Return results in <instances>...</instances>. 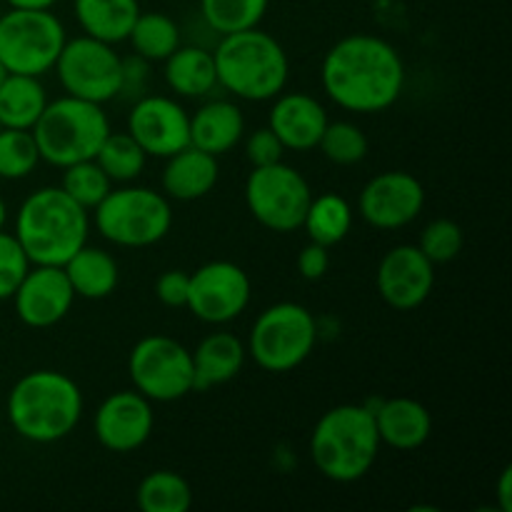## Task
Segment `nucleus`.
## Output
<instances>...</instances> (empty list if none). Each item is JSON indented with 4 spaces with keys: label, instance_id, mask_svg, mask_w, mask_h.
<instances>
[{
    "label": "nucleus",
    "instance_id": "1",
    "mask_svg": "<svg viewBox=\"0 0 512 512\" xmlns=\"http://www.w3.org/2000/svg\"><path fill=\"white\" fill-rule=\"evenodd\" d=\"M320 85L348 113H383L398 103L405 90L403 55L380 35H345L325 53Z\"/></svg>",
    "mask_w": 512,
    "mask_h": 512
},
{
    "label": "nucleus",
    "instance_id": "2",
    "mask_svg": "<svg viewBox=\"0 0 512 512\" xmlns=\"http://www.w3.org/2000/svg\"><path fill=\"white\" fill-rule=\"evenodd\" d=\"M93 223L60 185L33 190L15 213V240L30 265H65L85 243Z\"/></svg>",
    "mask_w": 512,
    "mask_h": 512
},
{
    "label": "nucleus",
    "instance_id": "3",
    "mask_svg": "<svg viewBox=\"0 0 512 512\" xmlns=\"http://www.w3.org/2000/svg\"><path fill=\"white\" fill-rule=\"evenodd\" d=\"M83 408L80 385L60 370H33L8 393L10 425L35 445H53L73 435Z\"/></svg>",
    "mask_w": 512,
    "mask_h": 512
},
{
    "label": "nucleus",
    "instance_id": "4",
    "mask_svg": "<svg viewBox=\"0 0 512 512\" xmlns=\"http://www.w3.org/2000/svg\"><path fill=\"white\" fill-rule=\"evenodd\" d=\"M380 443L368 405L343 403L325 410L310 433V458L325 480L358 483L378 463Z\"/></svg>",
    "mask_w": 512,
    "mask_h": 512
},
{
    "label": "nucleus",
    "instance_id": "5",
    "mask_svg": "<svg viewBox=\"0 0 512 512\" xmlns=\"http://www.w3.org/2000/svg\"><path fill=\"white\" fill-rule=\"evenodd\" d=\"M218 85L238 100L265 103L278 98L290 78V58L283 45L258 28L220 35L213 48Z\"/></svg>",
    "mask_w": 512,
    "mask_h": 512
},
{
    "label": "nucleus",
    "instance_id": "6",
    "mask_svg": "<svg viewBox=\"0 0 512 512\" xmlns=\"http://www.w3.org/2000/svg\"><path fill=\"white\" fill-rule=\"evenodd\" d=\"M110 130L113 128L103 105L63 95L48 100L30 133L38 145L40 160L63 170L80 160L95 158Z\"/></svg>",
    "mask_w": 512,
    "mask_h": 512
},
{
    "label": "nucleus",
    "instance_id": "7",
    "mask_svg": "<svg viewBox=\"0 0 512 512\" xmlns=\"http://www.w3.org/2000/svg\"><path fill=\"white\" fill-rule=\"evenodd\" d=\"M90 223L118 248H150L173 228V205L160 190L125 183L95 205Z\"/></svg>",
    "mask_w": 512,
    "mask_h": 512
},
{
    "label": "nucleus",
    "instance_id": "8",
    "mask_svg": "<svg viewBox=\"0 0 512 512\" xmlns=\"http://www.w3.org/2000/svg\"><path fill=\"white\" fill-rule=\"evenodd\" d=\"M318 333L315 315L305 305L285 300L255 318L245 350L265 373H290L313 355Z\"/></svg>",
    "mask_w": 512,
    "mask_h": 512
},
{
    "label": "nucleus",
    "instance_id": "9",
    "mask_svg": "<svg viewBox=\"0 0 512 512\" xmlns=\"http://www.w3.org/2000/svg\"><path fill=\"white\" fill-rule=\"evenodd\" d=\"M68 33L53 10L10 8L0 15V63L8 73H50L63 50Z\"/></svg>",
    "mask_w": 512,
    "mask_h": 512
},
{
    "label": "nucleus",
    "instance_id": "10",
    "mask_svg": "<svg viewBox=\"0 0 512 512\" xmlns=\"http://www.w3.org/2000/svg\"><path fill=\"white\" fill-rule=\"evenodd\" d=\"M128 373L133 388L150 403H175L195 393L193 355L168 335L140 338L130 350Z\"/></svg>",
    "mask_w": 512,
    "mask_h": 512
},
{
    "label": "nucleus",
    "instance_id": "11",
    "mask_svg": "<svg viewBox=\"0 0 512 512\" xmlns=\"http://www.w3.org/2000/svg\"><path fill=\"white\" fill-rule=\"evenodd\" d=\"M313 190L305 175L288 163L253 168L245 180V205L263 228L273 233H293L303 225Z\"/></svg>",
    "mask_w": 512,
    "mask_h": 512
},
{
    "label": "nucleus",
    "instance_id": "12",
    "mask_svg": "<svg viewBox=\"0 0 512 512\" xmlns=\"http://www.w3.org/2000/svg\"><path fill=\"white\" fill-rule=\"evenodd\" d=\"M53 70L65 95L105 105L120 95L123 55L115 50V45L90 35H78L65 40Z\"/></svg>",
    "mask_w": 512,
    "mask_h": 512
},
{
    "label": "nucleus",
    "instance_id": "13",
    "mask_svg": "<svg viewBox=\"0 0 512 512\" xmlns=\"http://www.w3.org/2000/svg\"><path fill=\"white\" fill-rule=\"evenodd\" d=\"M253 285L233 260H210L190 273L185 308L208 325H228L248 310Z\"/></svg>",
    "mask_w": 512,
    "mask_h": 512
},
{
    "label": "nucleus",
    "instance_id": "14",
    "mask_svg": "<svg viewBox=\"0 0 512 512\" xmlns=\"http://www.w3.org/2000/svg\"><path fill=\"white\" fill-rule=\"evenodd\" d=\"M425 188L408 170H385L370 178L358 195L360 218L375 230H400L420 218Z\"/></svg>",
    "mask_w": 512,
    "mask_h": 512
},
{
    "label": "nucleus",
    "instance_id": "15",
    "mask_svg": "<svg viewBox=\"0 0 512 512\" xmlns=\"http://www.w3.org/2000/svg\"><path fill=\"white\" fill-rule=\"evenodd\" d=\"M128 133L148 158H170L190 145V113L168 95H143L128 113Z\"/></svg>",
    "mask_w": 512,
    "mask_h": 512
},
{
    "label": "nucleus",
    "instance_id": "16",
    "mask_svg": "<svg viewBox=\"0 0 512 512\" xmlns=\"http://www.w3.org/2000/svg\"><path fill=\"white\" fill-rule=\"evenodd\" d=\"M153 428V403L135 388L108 395L93 415L95 440L110 453H135L148 443Z\"/></svg>",
    "mask_w": 512,
    "mask_h": 512
},
{
    "label": "nucleus",
    "instance_id": "17",
    "mask_svg": "<svg viewBox=\"0 0 512 512\" xmlns=\"http://www.w3.org/2000/svg\"><path fill=\"white\" fill-rule=\"evenodd\" d=\"M375 285L393 310L408 313L420 308L435 288V265L418 245H395L383 255L375 273Z\"/></svg>",
    "mask_w": 512,
    "mask_h": 512
},
{
    "label": "nucleus",
    "instance_id": "18",
    "mask_svg": "<svg viewBox=\"0 0 512 512\" xmlns=\"http://www.w3.org/2000/svg\"><path fill=\"white\" fill-rule=\"evenodd\" d=\"M10 300L20 323L45 330L58 325L73 310L75 293L63 265H30Z\"/></svg>",
    "mask_w": 512,
    "mask_h": 512
},
{
    "label": "nucleus",
    "instance_id": "19",
    "mask_svg": "<svg viewBox=\"0 0 512 512\" xmlns=\"http://www.w3.org/2000/svg\"><path fill=\"white\" fill-rule=\"evenodd\" d=\"M328 123V110L310 93H298V90L285 93L283 90L278 98H273L268 125L285 145V150L308 153L318 148L320 135Z\"/></svg>",
    "mask_w": 512,
    "mask_h": 512
},
{
    "label": "nucleus",
    "instance_id": "20",
    "mask_svg": "<svg viewBox=\"0 0 512 512\" xmlns=\"http://www.w3.org/2000/svg\"><path fill=\"white\" fill-rule=\"evenodd\" d=\"M375 418L380 443L410 453L423 448L433 435V415L420 400L413 398H375L365 403Z\"/></svg>",
    "mask_w": 512,
    "mask_h": 512
},
{
    "label": "nucleus",
    "instance_id": "21",
    "mask_svg": "<svg viewBox=\"0 0 512 512\" xmlns=\"http://www.w3.org/2000/svg\"><path fill=\"white\" fill-rule=\"evenodd\" d=\"M245 138V115L235 100L210 98L190 113V145L205 153L220 155L230 153Z\"/></svg>",
    "mask_w": 512,
    "mask_h": 512
},
{
    "label": "nucleus",
    "instance_id": "22",
    "mask_svg": "<svg viewBox=\"0 0 512 512\" xmlns=\"http://www.w3.org/2000/svg\"><path fill=\"white\" fill-rule=\"evenodd\" d=\"M220 165L218 158L205 150L188 145V148L178 150L170 158H165L163 175H160V185H163L165 198L180 200V203H190V200H200L218 185Z\"/></svg>",
    "mask_w": 512,
    "mask_h": 512
},
{
    "label": "nucleus",
    "instance_id": "23",
    "mask_svg": "<svg viewBox=\"0 0 512 512\" xmlns=\"http://www.w3.org/2000/svg\"><path fill=\"white\" fill-rule=\"evenodd\" d=\"M163 78L165 85L178 98H208V95H213L215 88H220L213 48L198 43H180L163 60Z\"/></svg>",
    "mask_w": 512,
    "mask_h": 512
},
{
    "label": "nucleus",
    "instance_id": "24",
    "mask_svg": "<svg viewBox=\"0 0 512 512\" xmlns=\"http://www.w3.org/2000/svg\"><path fill=\"white\" fill-rule=\"evenodd\" d=\"M190 355H193L195 393H203V390L218 388L238 378L248 350L238 335L220 330V333L205 335L198 348L190 350Z\"/></svg>",
    "mask_w": 512,
    "mask_h": 512
},
{
    "label": "nucleus",
    "instance_id": "25",
    "mask_svg": "<svg viewBox=\"0 0 512 512\" xmlns=\"http://www.w3.org/2000/svg\"><path fill=\"white\" fill-rule=\"evenodd\" d=\"M75 298L105 300L115 293L120 283V268L113 253L98 245L85 243L68 263L63 265Z\"/></svg>",
    "mask_w": 512,
    "mask_h": 512
},
{
    "label": "nucleus",
    "instance_id": "26",
    "mask_svg": "<svg viewBox=\"0 0 512 512\" xmlns=\"http://www.w3.org/2000/svg\"><path fill=\"white\" fill-rule=\"evenodd\" d=\"M73 13L83 35L118 45L138 20L140 0H73Z\"/></svg>",
    "mask_w": 512,
    "mask_h": 512
},
{
    "label": "nucleus",
    "instance_id": "27",
    "mask_svg": "<svg viewBox=\"0 0 512 512\" xmlns=\"http://www.w3.org/2000/svg\"><path fill=\"white\" fill-rule=\"evenodd\" d=\"M48 105V93L35 75L8 73L0 83V128L30 130Z\"/></svg>",
    "mask_w": 512,
    "mask_h": 512
},
{
    "label": "nucleus",
    "instance_id": "28",
    "mask_svg": "<svg viewBox=\"0 0 512 512\" xmlns=\"http://www.w3.org/2000/svg\"><path fill=\"white\" fill-rule=\"evenodd\" d=\"M353 220V205L343 195L323 193L313 195L300 228L305 230L308 240H313V243L325 245V248H335V245L343 243L350 235Z\"/></svg>",
    "mask_w": 512,
    "mask_h": 512
},
{
    "label": "nucleus",
    "instance_id": "29",
    "mask_svg": "<svg viewBox=\"0 0 512 512\" xmlns=\"http://www.w3.org/2000/svg\"><path fill=\"white\" fill-rule=\"evenodd\" d=\"M128 43L133 45V53L148 63H163L183 43V33L170 15L158 13V10H153V13L140 10L138 20L128 35Z\"/></svg>",
    "mask_w": 512,
    "mask_h": 512
},
{
    "label": "nucleus",
    "instance_id": "30",
    "mask_svg": "<svg viewBox=\"0 0 512 512\" xmlns=\"http://www.w3.org/2000/svg\"><path fill=\"white\" fill-rule=\"evenodd\" d=\"M135 500L143 512H188L193 488L175 470H153L140 480Z\"/></svg>",
    "mask_w": 512,
    "mask_h": 512
},
{
    "label": "nucleus",
    "instance_id": "31",
    "mask_svg": "<svg viewBox=\"0 0 512 512\" xmlns=\"http://www.w3.org/2000/svg\"><path fill=\"white\" fill-rule=\"evenodd\" d=\"M268 8L270 0H200V20L220 38L258 28Z\"/></svg>",
    "mask_w": 512,
    "mask_h": 512
},
{
    "label": "nucleus",
    "instance_id": "32",
    "mask_svg": "<svg viewBox=\"0 0 512 512\" xmlns=\"http://www.w3.org/2000/svg\"><path fill=\"white\" fill-rule=\"evenodd\" d=\"M95 163L105 170L113 183H133L143 175L145 163H148V155L145 150L135 143L133 135L128 130L123 133H115L110 130L108 138L103 140L100 150L95 153Z\"/></svg>",
    "mask_w": 512,
    "mask_h": 512
},
{
    "label": "nucleus",
    "instance_id": "33",
    "mask_svg": "<svg viewBox=\"0 0 512 512\" xmlns=\"http://www.w3.org/2000/svg\"><path fill=\"white\" fill-rule=\"evenodd\" d=\"M325 160L335 165H358L368 158L370 140L360 125L350 120H330L318 143Z\"/></svg>",
    "mask_w": 512,
    "mask_h": 512
},
{
    "label": "nucleus",
    "instance_id": "34",
    "mask_svg": "<svg viewBox=\"0 0 512 512\" xmlns=\"http://www.w3.org/2000/svg\"><path fill=\"white\" fill-rule=\"evenodd\" d=\"M60 188H63L75 203L83 205L88 213H93L95 205L113 190V180H110L108 175H105V170L95 163V158H90L63 168Z\"/></svg>",
    "mask_w": 512,
    "mask_h": 512
},
{
    "label": "nucleus",
    "instance_id": "35",
    "mask_svg": "<svg viewBox=\"0 0 512 512\" xmlns=\"http://www.w3.org/2000/svg\"><path fill=\"white\" fill-rule=\"evenodd\" d=\"M40 153L30 130L0 128V178L23 180L38 168Z\"/></svg>",
    "mask_w": 512,
    "mask_h": 512
},
{
    "label": "nucleus",
    "instance_id": "36",
    "mask_svg": "<svg viewBox=\"0 0 512 512\" xmlns=\"http://www.w3.org/2000/svg\"><path fill=\"white\" fill-rule=\"evenodd\" d=\"M465 235L455 220L450 218H438L433 223L425 225L423 235H420L418 248L423 250L425 258L433 265H445L450 260H455L463 250Z\"/></svg>",
    "mask_w": 512,
    "mask_h": 512
},
{
    "label": "nucleus",
    "instance_id": "37",
    "mask_svg": "<svg viewBox=\"0 0 512 512\" xmlns=\"http://www.w3.org/2000/svg\"><path fill=\"white\" fill-rule=\"evenodd\" d=\"M30 270V260L13 233L0 230V300H10L20 280Z\"/></svg>",
    "mask_w": 512,
    "mask_h": 512
},
{
    "label": "nucleus",
    "instance_id": "38",
    "mask_svg": "<svg viewBox=\"0 0 512 512\" xmlns=\"http://www.w3.org/2000/svg\"><path fill=\"white\" fill-rule=\"evenodd\" d=\"M285 155V145L280 143L278 135L270 130V125L265 128L253 130V133L245 138V158L253 168H265V165L280 163Z\"/></svg>",
    "mask_w": 512,
    "mask_h": 512
},
{
    "label": "nucleus",
    "instance_id": "39",
    "mask_svg": "<svg viewBox=\"0 0 512 512\" xmlns=\"http://www.w3.org/2000/svg\"><path fill=\"white\" fill-rule=\"evenodd\" d=\"M188 288H190V273L185 270H165L158 280H155V295L165 308H185L188 305Z\"/></svg>",
    "mask_w": 512,
    "mask_h": 512
},
{
    "label": "nucleus",
    "instance_id": "40",
    "mask_svg": "<svg viewBox=\"0 0 512 512\" xmlns=\"http://www.w3.org/2000/svg\"><path fill=\"white\" fill-rule=\"evenodd\" d=\"M150 65L140 55H128L123 58V73H120V95L118 98H130L138 100L145 95V85H148L150 78Z\"/></svg>",
    "mask_w": 512,
    "mask_h": 512
},
{
    "label": "nucleus",
    "instance_id": "41",
    "mask_svg": "<svg viewBox=\"0 0 512 512\" xmlns=\"http://www.w3.org/2000/svg\"><path fill=\"white\" fill-rule=\"evenodd\" d=\"M330 270V248L310 240L298 253V273L305 280H320Z\"/></svg>",
    "mask_w": 512,
    "mask_h": 512
},
{
    "label": "nucleus",
    "instance_id": "42",
    "mask_svg": "<svg viewBox=\"0 0 512 512\" xmlns=\"http://www.w3.org/2000/svg\"><path fill=\"white\" fill-rule=\"evenodd\" d=\"M498 508L503 512H512V468H508L500 473L498 480Z\"/></svg>",
    "mask_w": 512,
    "mask_h": 512
},
{
    "label": "nucleus",
    "instance_id": "43",
    "mask_svg": "<svg viewBox=\"0 0 512 512\" xmlns=\"http://www.w3.org/2000/svg\"><path fill=\"white\" fill-rule=\"evenodd\" d=\"M10 8H28V10H53L58 0H5Z\"/></svg>",
    "mask_w": 512,
    "mask_h": 512
},
{
    "label": "nucleus",
    "instance_id": "44",
    "mask_svg": "<svg viewBox=\"0 0 512 512\" xmlns=\"http://www.w3.org/2000/svg\"><path fill=\"white\" fill-rule=\"evenodd\" d=\"M5 220H8V208H5V200L0 198V230L5 228Z\"/></svg>",
    "mask_w": 512,
    "mask_h": 512
},
{
    "label": "nucleus",
    "instance_id": "45",
    "mask_svg": "<svg viewBox=\"0 0 512 512\" xmlns=\"http://www.w3.org/2000/svg\"><path fill=\"white\" fill-rule=\"evenodd\" d=\"M5 78H8V68H5V65L0 63V83H3Z\"/></svg>",
    "mask_w": 512,
    "mask_h": 512
}]
</instances>
